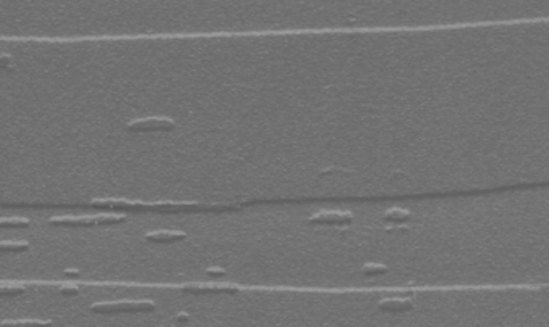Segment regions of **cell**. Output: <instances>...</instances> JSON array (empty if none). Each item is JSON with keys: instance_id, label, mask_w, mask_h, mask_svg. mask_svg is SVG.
<instances>
[{"instance_id": "2", "label": "cell", "mask_w": 549, "mask_h": 327, "mask_svg": "<svg viewBox=\"0 0 549 327\" xmlns=\"http://www.w3.org/2000/svg\"><path fill=\"white\" fill-rule=\"evenodd\" d=\"M126 221L124 214H98V216H61L52 217L49 221L57 227H94V226H112Z\"/></svg>"}, {"instance_id": "9", "label": "cell", "mask_w": 549, "mask_h": 327, "mask_svg": "<svg viewBox=\"0 0 549 327\" xmlns=\"http://www.w3.org/2000/svg\"><path fill=\"white\" fill-rule=\"evenodd\" d=\"M0 250L2 252H26L29 250V244L28 242H2L0 244Z\"/></svg>"}, {"instance_id": "7", "label": "cell", "mask_w": 549, "mask_h": 327, "mask_svg": "<svg viewBox=\"0 0 549 327\" xmlns=\"http://www.w3.org/2000/svg\"><path fill=\"white\" fill-rule=\"evenodd\" d=\"M145 242L150 244H175V242H182L187 238V234L185 232H179V231H157V232H148L145 234Z\"/></svg>"}, {"instance_id": "11", "label": "cell", "mask_w": 549, "mask_h": 327, "mask_svg": "<svg viewBox=\"0 0 549 327\" xmlns=\"http://www.w3.org/2000/svg\"><path fill=\"white\" fill-rule=\"evenodd\" d=\"M46 324H50V321H40V319H19V321H15V322H4V325H16V327H21V325H46Z\"/></svg>"}, {"instance_id": "5", "label": "cell", "mask_w": 549, "mask_h": 327, "mask_svg": "<svg viewBox=\"0 0 549 327\" xmlns=\"http://www.w3.org/2000/svg\"><path fill=\"white\" fill-rule=\"evenodd\" d=\"M310 224L317 226H349L355 221L353 211H319L310 217Z\"/></svg>"}, {"instance_id": "13", "label": "cell", "mask_w": 549, "mask_h": 327, "mask_svg": "<svg viewBox=\"0 0 549 327\" xmlns=\"http://www.w3.org/2000/svg\"><path fill=\"white\" fill-rule=\"evenodd\" d=\"M206 274L211 276V277H224L227 272H226V269H223V268H208V269H206Z\"/></svg>"}, {"instance_id": "6", "label": "cell", "mask_w": 549, "mask_h": 327, "mask_svg": "<svg viewBox=\"0 0 549 327\" xmlns=\"http://www.w3.org/2000/svg\"><path fill=\"white\" fill-rule=\"evenodd\" d=\"M240 289L229 284H187L182 287V293L190 295H206V293H223V295H237Z\"/></svg>"}, {"instance_id": "14", "label": "cell", "mask_w": 549, "mask_h": 327, "mask_svg": "<svg viewBox=\"0 0 549 327\" xmlns=\"http://www.w3.org/2000/svg\"><path fill=\"white\" fill-rule=\"evenodd\" d=\"M174 321H178V322H189V321H190V316H189L187 313H178V314L174 316Z\"/></svg>"}, {"instance_id": "15", "label": "cell", "mask_w": 549, "mask_h": 327, "mask_svg": "<svg viewBox=\"0 0 549 327\" xmlns=\"http://www.w3.org/2000/svg\"><path fill=\"white\" fill-rule=\"evenodd\" d=\"M64 274H67V277H79L81 272L76 271V269H67V271H64Z\"/></svg>"}, {"instance_id": "3", "label": "cell", "mask_w": 549, "mask_h": 327, "mask_svg": "<svg viewBox=\"0 0 549 327\" xmlns=\"http://www.w3.org/2000/svg\"><path fill=\"white\" fill-rule=\"evenodd\" d=\"M157 308V304L150 300L140 301H98L91 307L95 314H124V313H150Z\"/></svg>"}, {"instance_id": "4", "label": "cell", "mask_w": 549, "mask_h": 327, "mask_svg": "<svg viewBox=\"0 0 549 327\" xmlns=\"http://www.w3.org/2000/svg\"><path fill=\"white\" fill-rule=\"evenodd\" d=\"M126 129L129 133H153V130H174L175 123L171 118L164 116H150L140 118L127 123Z\"/></svg>"}, {"instance_id": "10", "label": "cell", "mask_w": 549, "mask_h": 327, "mask_svg": "<svg viewBox=\"0 0 549 327\" xmlns=\"http://www.w3.org/2000/svg\"><path fill=\"white\" fill-rule=\"evenodd\" d=\"M26 290L25 287H18V286H2L0 287V295L2 297H16V295H23Z\"/></svg>"}, {"instance_id": "12", "label": "cell", "mask_w": 549, "mask_h": 327, "mask_svg": "<svg viewBox=\"0 0 549 327\" xmlns=\"http://www.w3.org/2000/svg\"><path fill=\"white\" fill-rule=\"evenodd\" d=\"M58 292L61 293V295L64 297H74V295H79V289L78 287H60Z\"/></svg>"}, {"instance_id": "8", "label": "cell", "mask_w": 549, "mask_h": 327, "mask_svg": "<svg viewBox=\"0 0 549 327\" xmlns=\"http://www.w3.org/2000/svg\"><path fill=\"white\" fill-rule=\"evenodd\" d=\"M29 226V220H19V217H10V220H2L0 223L2 229H28Z\"/></svg>"}, {"instance_id": "1", "label": "cell", "mask_w": 549, "mask_h": 327, "mask_svg": "<svg viewBox=\"0 0 549 327\" xmlns=\"http://www.w3.org/2000/svg\"><path fill=\"white\" fill-rule=\"evenodd\" d=\"M92 206L97 208H123V210H189L200 206L196 203H145V202H127V200H92Z\"/></svg>"}]
</instances>
